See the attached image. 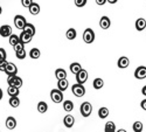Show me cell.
<instances>
[{
    "mask_svg": "<svg viewBox=\"0 0 146 132\" xmlns=\"http://www.w3.org/2000/svg\"><path fill=\"white\" fill-rule=\"evenodd\" d=\"M7 84L8 87H13V88H17V89H20L22 87V80L21 77L14 75V76H8L7 78Z\"/></svg>",
    "mask_w": 146,
    "mask_h": 132,
    "instance_id": "cell-1",
    "label": "cell"
},
{
    "mask_svg": "<svg viewBox=\"0 0 146 132\" xmlns=\"http://www.w3.org/2000/svg\"><path fill=\"white\" fill-rule=\"evenodd\" d=\"M83 40L86 43H92L95 41V32L91 28H87L83 33Z\"/></svg>",
    "mask_w": 146,
    "mask_h": 132,
    "instance_id": "cell-2",
    "label": "cell"
},
{
    "mask_svg": "<svg viewBox=\"0 0 146 132\" xmlns=\"http://www.w3.org/2000/svg\"><path fill=\"white\" fill-rule=\"evenodd\" d=\"M80 111H81L83 117H89L91 115V112H92V105L89 102H84L81 105V110Z\"/></svg>",
    "mask_w": 146,
    "mask_h": 132,
    "instance_id": "cell-3",
    "label": "cell"
},
{
    "mask_svg": "<svg viewBox=\"0 0 146 132\" xmlns=\"http://www.w3.org/2000/svg\"><path fill=\"white\" fill-rule=\"evenodd\" d=\"M50 98L54 103H61L63 101V94L58 89H53L50 91Z\"/></svg>",
    "mask_w": 146,
    "mask_h": 132,
    "instance_id": "cell-4",
    "label": "cell"
},
{
    "mask_svg": "<svg viewBox=\"0 0 146 132\" xmlns=\"http://www.w3.org/2000/svg\"><path fill=\"white\" fill-rule=\"evenodd\" d=\"M71 91L76 97H82V96L86 95V88H84L83 86H81V84H77V83L71 87Z\"/></svg>",
    "mask_w": 146,
    "mask_h": 132,
    "instance_id": "cell-5",
    "label": "cell"
},
{
    "mask_svg": "<svg viewBox=\"0 0 146 132\" xmlns=\"http://www.w3.org/2000/svg\"><path fill=\"white\" fill-rule=\"evenodd\" d=\"M26 23H27V21H26V19H25V17H22V15H20V14H17L15 15V18H14V25H15V27L18 28V29H23V27L26 26Z\"/></svg>",
    "mask_w": 146,
    "mask_h": 132,
    "instance_id": "cell-6",
    "label": "cell"
},
{
    "mask_svg": "<svg viewBox=\"0 0 146 132\" xmlns=\"http://www.w3.org/2000/svg\"><path fill=\"white\" fill-rule=\"evenodd\" d=\"M87 80H88V71L87 70H84V69H82L80 73L76 75V81H77V84H81V86H83L84 83L87 82Z\"/></svg>",
    "mask_w": 146,
    "mask_h": 132,
    "instance_id": "cell-7",
    "label": "cell"
},
{
    "mask_svg": "<svg viewBox=\"0 0 146 132\" xmlns=\"http://www.w3.org/2000/svg\"><path fill=\"white\" fill-rule=\"evenodd\" d=\"M5 73L8 75V76H14L17 75L18 73V68L14 63H12V62H8L7 66H6V69H5Z\"/></svg>",
    "mask_w": 146,
    "mask_h": 132,
    "instance_id": "cell-8",
    "label": "cell"
},
{
    "mask_svg": "<svg viewBox=\"0 0 146 132\" xmlns=\"http://www.w3.org/2000/svg\"><path fill=\"white\" fill-rule=\"evenodd\" d=\"M135 77L137 80H144L146 77V67L140 66L135 70Z\"/></svg>",
    "mask_w": 146,
    "mask_h": 132,
    "instance_id": "cell-9",
    "label": "cell"
},
{
    "mask_svg": "<svg viewBox=\"0 0 146 132\" xmlns=\"http://www.w3.org/2000/svg\"><path fill=\"white\" fill-rule=\"evenodd\" d=\"M0 35L3 38H9L12 35V27L8 25H3L0 27Z\"/></svg>",
    "mask_w": 146,
    "mask_h": 132,
    "instance_id": "cell-10",
    "label": "cell"
},
{
    "mask_svg": "<svg viewBox=\"0 0 146 132\" xmlns=\"http://www.w3.org/2000/svg\"><path fill=\"white\" fill-rule=\"evenodd\" d=\"M110 25H111V21H110V19H109L108 17H102L101 18V20H100V26H101V28L102 29H108L109 27H110Z\"/></svg>",
    "mask_w": 146,
    "mask_h": 132,
    "instance_id": "cell-11",
    "label": "cell"
},
{
    "mask_svg": "<svg viewBox=\"0 0 146 132\" xmlns=\"http://www.w3.org/2000/svg\"><path fill=\"white\" fill-rule=\"evenodd\" d=\"M55 77L61 81V80H67V71L62 68H58L55 70Z\"/></svg>",
    "mask_w": 146,
    "mask_h": 132,
    "instance_id": "cell-12",
    "label": "cell"
},
{
    "mask_svg": "<svg viewBox=\"0 0 146 132\" xmlns=\"http://www.w3.org/2000/svg\"><path fill=\"white\" fill-rule=\"evenodd\" d=\"M22 32L26 33V34H28V35H31V36L33 38L34 35H35V27L32 25V23H26V26L23 27Z\"/></svg>",
    "mask_w": 146,
    "mask_h": 132,
    "instance_id": "cell-13",
    "label": "cell"
},
{
    "mask_svg": "<svg viewBox=\"0 0 146 132\" xmlns=\"http://www.w3.org/2000/svg\"><path fill=\"white\" fill-rule=\"evenodd\" d=\"M118 67L119 68H121V69H125V68H127L129 67V64H130V61H129V58L127 57H125V56H121V57H119V60H118Z\"/></svg>",
    "mask_w": 146,
    "mask_h": 132,
    "instance_id": "cell-14",
    "label": "cell"
},
{
    "mask_svg": "<svg viewBox=\"0 0 146 132\" xmlns=\"http://www.w3.org/2000/svg\"><path fill=\"white\" fill-rule=\"evenodd\" d=\"M15 126H17V119L14 117H12V116L7 117V119H6V127L8 130H13Z\"/></svg>",
    "mask_w": 146,
    "mask_h": 132,
    "instance_id": "cell-15",
    "label": "cell"
},
{
    "mask_svg": "<svg viewBox=\"0 0 146 132\" xmlns=\"http://www.w3.org/2000/svg\"><path fill=\"white\" fill-rule=\"evenodd\" d=\"M63 123H64V125H66L67 127H71L72 125H74V123H75V118L72 117L71 115H67V116L63 118Z\"/></svg>",
    "mask_w": 146,
    "mask_h": 132,
    "instance_id": "cell-16",
    "label": "cell"
},
{
    "mask_svg": "<svg viewBox=\"0 0 146 132\" xmlns=\"http://www.w3.org/2000/svg\"><path fill=\"white\" fill-rule=\"evenodd\" d=\"M19 40H20V42L22 43V44H25V43H29L31 41H32V36L31 35H28V34H26V33H21L20 35H19Z\"/></svg>",
    "mask_w": 146,
    "mask_h": 132,
    "instance_id": "cell-17",
    "label": "cell"
},
{
    "mask_svg": "<svg viewBox=\"0 0 146 132\" xmlns=\"http://www.w3.org/2000/svg\"><path fill=\"white\" fill-rule=\"evenodd\" d=\"M28 8H29V13L33 14V15H38L40 13V5H38V4L34 3V1H33V4Z\"/></svg>",
    "mask_w": 146,
    "mask_h": 132,
    "instance_id": "cell-18",
    "label": "cell"
},
{
    "mask_svg": "<svg viewBox=\"0 0 146 132\" xmlns=\"http://www.w3.org/2000/svg\"><path fill=\"white\" fill-rule=\"evenodd\" d=\"M68 86H69V83L67 80H61L57 82V89L61 91V92H63L64 90L68 89Z\"/></svg>",
    "mask_w": 146,
    "mask_h": 132,
    "instance_id": "cell-19",
    "label": "cell"
},
{
    "mask_svg": "<svg viewBox=\"0 0 146 132\" xmlns=\"http://www.w3.org/2000/svg\"><path fill=\"white\" fill-rule=\"evenodd\" d=\"M145 28H146V20L143 19V18L138 19V20L136 21V29L140 32V31H144Z\"/></svg>",
    "mask_w": 146,
    "mask_h": 132,
    "instance_id": "cell-20",
    "label": "cell"
},
{
    "mask_svg": "<svg viewBox=\"0 0 146 132\" xmlns=\"http://www.w3.org/2000/svg\"><path fill=\"white\" fill-rule=\"evenodd\" d=\"M81 70H82V67H81V64L78 62H74V63L70 64V71L74 75H77Z\"/></svg>",
    "mask_w": 146,
    "mask_h": 132,
    "instance_id": "cell-21",
    "label": "cell"
},
{
    "mask_svg": "<svg viewBox=\"0 0 146 132\" xmlns=\"http://www.w3.org/2000/svg\"><path fill=\"white\" fill-rule=\"evenodd\" d=\"M66 35H67V39H68V40H75L76 36H77V33H76V31H75L74 28H69V29L67 31Z\"/></svg>",
    "mask_w": 146,
    "mask_h": 132,
    "instance_id": "cell-22",
    "label": "cell"
},
{
    "mask_svg": "<svg viewBox=\"0 0 146 132\" xmlns=\"http://www.w3.org/2000/svg\"><path fill=\"white\" fill-rule=\"evenodd\" d=\"M104 131L105 132H116V125H115V123L113 122H108L106 124H105V126H104Z\"/></svg>",
    "mask_w": 146,
    "mask_h": 132,
    "instance_id": "cell-23",
    "label": "cell"
},
{
    "mask_svg": "<svg viewBox=\"0 0 146 132\" xmlns=\"http://www.w3.org/2000/svg\"><path fill=\"white\" fill-rule=\"evenodd\" d=\"M7 94L11 96V97H18L19 94H20V90L17 88H13V87H9L7 89Z\"/></svg>",
    "mask_w": 146,
    "mask_h": 132,
    "instance_id": "cell-24",
    "label": "cell"
},
{
    "mask_svg": "<svg viewBox=\"0 0 146 132\" xmlns=\"http://www.w3.org/2000/svg\"><path fill=\"white\" fill-rule=\"evenodd\" d=\"M92 86H94V88L95 89H101V88H103V86H104V81L102 80V78H95L94 80V83H92Z\"/></svg>",
    "mask_w": 146,
    "mask_h": 132,
    "instance_id": "cell-25",
    "label": "cell"
},
{
    "mask_svg": "<svg viewBox=\"0 0 146 132\" xmlns=\"http://www.w3.org/2000/svg\"><path fill=\"white\" fill-rule=\"evenodd\" d=\"M8 42H9V44H11V46H13V47H14L17 43H19V42H20L19 36H18L17 34H12L11 36L8 38Z\"/></svg>",
    "mask_w": 146,
    "mask_h": 132,
    "instance_id": "cell-26",
    "label": "cell"
},
{
    "mask_svg": "<svg viewBox=\"0 0 146 132\" xmlns=\"http://www.w3.org/2000/svg\"><path fill=\"white\" fill-rule=\"evenodd\" d=\"M63 109H64L67 112L72 111V109H74V103H72L71 101H64V102H63Z\"/></svg>",
    "mask_w": 146,
    "mask_h": 132,
    "instance_id": "cell-27",
    "label": "cell"
},
{
    "mask_svg": "<svg viewBox=\"0 0 146 132\" xmlns=\"http://www.w3.org/2000/svg\"><path fill=\"white\" fill-rule=\"evenodd\" d=\"M108 116H109V109H108V107H101V109L98 110V117L100 118L104 119Z\"/></svg>",
    "mask_w": 146,
    "mask_h": 132,
    "instance_id": "cell-28",
    "label": "cell"
},
{
    "mask_svg": "<svg viewBox=\"0 0 146 132\" xmlns=\"http://www.w3.org/2000/svg\"><path fill=\"white\" fill-rule=\"evenodd\" d=\"M47 110H48V105H47L46 102H40V103L38 104V111H39L40 113H44Z\"/></svg>",
    "mask_w": 146,
    "mask_h": 132,
    "instance_id": "cell-29",
    "label": "cell"
},
{
    "mask_svg": "<svg viewBox=\"0 0 146 132\" xmlns=\"http://www.w3.org/2000/svg\"><path fill=\"white\" fill-rule=\"evenodd\" d=\"M132 129H133V131L135 132H141L143 131V129H144V126H143V123L141 122H135L133 123V126H132Z\"/></svg>",
    "mask_w": 146,
    "mask_h": 132,
    "instance_id": "cell-30",
    "label": "cell"
},
{
    "mask_svg": "<svg viewBox=\"0 0 146 132\" xmlns=\"http://www.w3.org/2000/svg\"><path fill=\"white\" fill-rule=\"evenodd\" d=\"M40 55H41V53H40V50L38 49V48H33V49L29 52V56L32 58H39Z\"/></svg>",
    "mask_w": 146,
    "mask_h": 132,
    "instance_id": "cell-31",
    "label": "cell"
},
{
    "mask_svg": "<svg viewBox=\"0 0 146 132\" xmlns=\"http://www.w3.org/2000/svg\"><path fill=\"white\" fill-rule=\"evenodd\" d=\"M9 105L12 107H18L20 105V99L18 97H11L9 98Z\"/></svg>",
    "mask_w": 146,
    "mask_h": 132,
    "instance_id": "cell-32",
    "label": "cell"
},
{
    "mask_svg": "<svg viewBox=\"0 0 146 132\" xmlns=\"http://www.w3.org/2000/svg\"><path fill=\"white\" fill-rule=\"evenodd\" d=\"M6 61V50L4 48H0V62Z\"/></svg>",
    "mask_w": 146,
    "mask_h": 132,
    "instance_id": "cell-33",
    "label": "cell"
},
{
    "mask_svg": "<svg viewBox=\"0 0 146 132\" xmlns=\"http://www.w3.org/2000/svg\"><path fill=\"white\" fill-rule=\"evenodd\" d=\"M15 55H17L18 58L23 60V58L26 57V50H25V49H23V50H20V52H18V53H15Z\"/></svg>",
    "mask_w": 146,
    "mask_h": 132,
    "instance_id": "cell-34",
    "label": "cell"
},
{
    "mask_svg": "<svg viewBox=\"0 0 146 132\" xmlns=\"http://www.w3.org/2000/svg\"><path fill=\"white\" fill-rule=\"evenodd\" d=\"M13 48H14V52H15V53H18V52H20V50H23V49H25V48H23V44H22L21 42L17 43Z\"/></svg>",
    "mask_w": 146,
    "mask_h": 132,
    "instance_id": "cell-35",
    "label": "cell"
},
{
    "mask_svg": "<svg viewBox=\"0 0 146 132\" xmlns=\"http://www.w3.org/2000/svg\"><path fill=\"white\" fill-rule=\"evenodd\" d=\"M86 4H87V0H75V5L77 7H83Z\"/></svg>",
    "mask_w": 146,
    "mask_h": 132,
    "instance_id": "cell-36",
    "label": "cell"
},
{
    "mask_svg": "<svg viewBox=\"0 0 146 132\" xmlns=\"http://www.w3.org/2000/svg\"><path fill=\"white\" fill-rule=\"evenodd\" d=\"M21 4L25 6V7H29V6L33 4V1H32V0H22Z\"/></svg>",
    "mask_w": 146,
    "mask_h": 132,
    "instance_id": "cell-37",
    "label": "cell"
},
{
    "mask_svg": "<svg viewBox=\"0 0 146 132\" xmlns=\"http://www.w3.org/2000/svg\"><path fill=\"white\" fill-rule=\"evenodd\" d=\"M7 63H8L7 61H1V62H0V70H1V71H5Z\"/></svg>",
    "mask_w": 146,
    "mask_h": 132,
    "instance_id": "cell-38",
    "label": "cell"
},
{
    "mask_svg": "<svg viewBox=\"0 0 146 132\" xmlns=\"http://www.w3.org/2000/svg\"><path fill=\"white\" fill-rule=\"evenodd\" d=\"M105 3H106V0H96V4L97 5H101V6L104 5Z\"/></svg>",
    "mask_w": 146,
    "mask_h": 132,
    "instance_id": "cell-39",
    "label": "cell"
},
{
    "mask_svg": "<svg viewBox=\"0 0 146 132\" xmlns=\"http://www.w3.org/2000/svg\"><path fill=\"white\" fill-rule=\"evenodd\" d=\"M140 105H141V107H143V109L146 111V98L144 99V101H141V103H140Z\"/></svg>",
    "mask_w": 146,
    "mask_h": 132,
    "instance_id": "cell-40",
    "label": "cell"
},
{
    "mask_svg": "<svg viewBox=\"0 0 146 132\" xmlns=\"http://www.w3.org/2000/svg\"><path fill=\"white\" fill-rule=\"evenodd\" d=\"M141 92H143V95H144V96H146V86H144V87H143Z\"/></svg>",
    "mask_w": 146,
    "mask_h": 132,
    "instance_id": "cell-41",
    "label": "cell"
},
{
    "mask_svg": "<svg viewBox=\"0 0 146 132\" xmlns=\"http://www.w3.org/2000/svg\"><path fill=\"white\" fill-rule=\"evenodd\" d=\"M1 98H3V90L0 88V101H1Z\"/></svg>",
    "mask_w": 146,
    "mask_h": 132,
    "instance_id": "cell-42",
    "label": "cell"
},
{
    "mask_svg": "<svg viewBox=\"0 0 146 132\" xmlns=\"http://www.w3.org/2000/svg\"><path fill=\"white\" fill-rule=\"evenodd\" d=\"M116 132H126V131H125L124 129H119V130H118V131H116Z\"/></svg>",
    "mask_w": 146,
    "mask_h": 132,
    "instance_id": "cell-43",
    "label": "cell"
},
{
    "mask_svg": "<svg viewBox=\"0 0 146 132\" xmlns=\"http://www.w3.org/2000/svg\"><path fill=\"white\" fill-rule=\"evenodd\" d=\"M108 1L110 3V4H115V3H116V0H108Z\"/></svg>",
    "mask_w": 146,
    "mask_h": 132,
    "instance_id": "cell-44",
    "label": "cell"
},
{
    "mask_svg": "<svg viewBox=\"0 0 146 132\" xmlns=\"http://www.w3.org/2000/svg\"><path fill=\"white\" fill-rule=\"evenodd\" d=\"M1 12H3V8H1V6H0V14H1Z\"/></svg>",
    "mask_w": 146,
    "mask_h": 132,
    "instance_id": "cell-45",
    "label": "cell"
}]
</instances>
